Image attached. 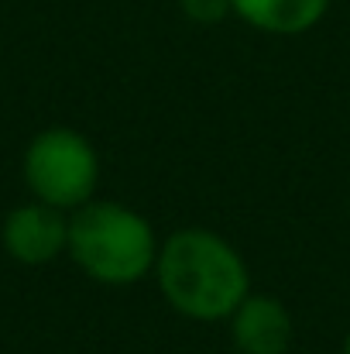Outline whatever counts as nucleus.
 Masks as SVG:
<instances>
[{
  "instance_id": "423d86ee",
  "label": "nucleus",
  "mask_w": 350,
  "mask_h": 354,
  "mask_svg": "<svg viewBox=\"0 0 350 354\" xmlns=\"http://www.w3.org/2000/svg\"><path fill=\"white\" fill-rule=\"evenodd\" d=\"M233 14L268 35H302L323 21L330 0H231Z\"/></svg>"
},
{
  "instance_id": "6e6552de",
  "label": "nucleus",
  "mask_w": 350,
  "mask_h": 354,
  "mask_svg": "<svg viewBox=\"0 0 350 354\" xmlns=\"http://www.w3.org/2000/svg\"><path fill=\"white\" fill-rule=\"evenodd\" d=\"M344 354H350V334H347V341H344Z\"/></svg>"
},
{
  "instance_id": "f257e3e1",
  "label": "nucleus",
  "mask_w": 350,
  "mask_h": 354,
  "mask_svg": "<svg viewBox=\"0 0 350 354\" xmlns=\"http://www.w3.org/2000/svg\"><path fill=\"white\" fill-rule=\"evenodd\" d=\"M155 275L168 306L203 324L227 320L251 292V275L240 251L206 227H182L165 237Z\"/></svg>"
},
{
  "instance_id": "7ed1b4c3",
  "label": "nucleus",
  "mask_w": 350,
  "mask_h": 354,
  "mask_svg": "<svg viewBox=\"0 0 350 354\" xmlns=\"http://www.w3.org/2000/svg\"><path fill=\"white\" fill-rule=\"evenodd\" d=\"M24 183L35 200L55 210H79L100 186V155L72 127H45L24 151Z\"/></svg>"
},
{
  "instance_id": "0eeeda50",
  "label": "nucleus",
  "mask_w": 350,
  "mask_h": 354,
  "mask_svg": "<svg viewBox=\"0 0 350 354\" xmlns=\"http://www.w3.org/2000/svg\"><path fill=\"white\" fill-rule=\"evenodd\" d=\"M179 7H182L186 17H193L196 24H220L227 14H233L231 0H179Z\"/></svg>"
},
{
  "instance_id": "39448f33",
  "label": "nucleus",
  "mask_w": 350,
  "mask_h": 354,
  "mask_svg": "<svg viewBox=\"0 0 350 354\" xmlns=\"http://www.w3.org/2000/svg\"><path fill=\"white\" fill-rule=\"evenodd\" d=\"M227 324L233 348L240 354H285L295 337L289 306L268 292H247Z\"/></svg>"
},
{
  "instance_id": "f03ea898",
  "label": "nucleus",
  "mask_w": 350,
  "mask_h": 354,
  "mask_svg": "<svg viewBox=\"0 0 350 354\" xmlns=\"http://www.w3.org/2000/svg\"><path fill=\"white\" fill-rule=\"evenodd\" d=\"M162 241L148 217L117 200H90L69 214V254L104 286H130L155 272Z\"/></svg>"
},
{
  "instance_id": "20e7f679",
  "label": "nucleus",
  "mask_w": 350,
  "mask_h": 354,
  "mask_svg": "<svg viewBox=\"0 0 350 354\" xmlns=\"http://www.w3.org/2000/svg\"><path fill=\"white\" fill-rule=\"evenodd\" d=\"M3 248L21 265H48L69 248V214L41 200L14 207L3 221Z\"/></svg>"
}]
</instances>
